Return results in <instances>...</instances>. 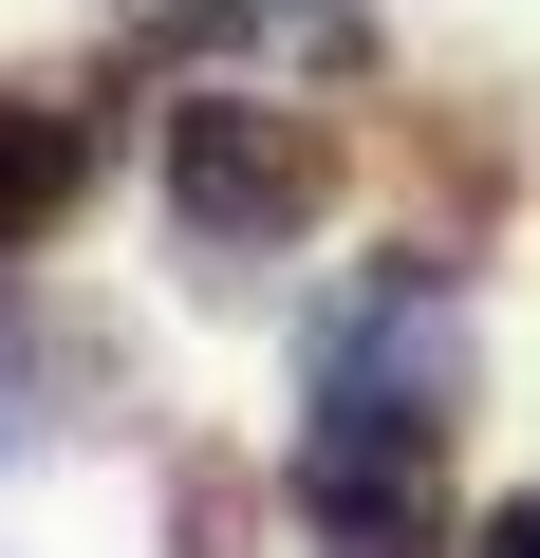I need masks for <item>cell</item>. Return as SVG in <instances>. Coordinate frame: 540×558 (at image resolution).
Wrapping results in <instances>:
<instances>
[{"instance_id": "6da1fadb", "label": "cell", "mask_w": 540, "mask_h": 558, "mask_svg": "<svg viewBox=\"0 0 540 558\" xmlns=\"http://www.w3.org/2000/svg\"><path fill=\"white\" fill-rule=\"evenodd\" d=\"M168 205H187L205 260H261V242H299L336 205V131L280 112V94H187L168 112Z\"/></svg>"}, {"instance_id": "7a4b0ae2", "label": "cell", "mask_w": 540, "mask_h": 558, "mask_svg": "<svg viewBox=\"0 0 540 558\" xmlns=\"http://www.w3.org/2000/svg\"><path fill=\"white\" fill-rule=\"evenodd\" d=\"M299 521H317L336 558H447V410L317 391V428H299Z\"/></svg>"}, {"instance_id": "3957f363", "label": "cell", "mask_w": 540, "mask_h": 558, "mask_svg": "<svg viewBox=\"0 0 540 558\" xmlns=\"http://www.w3.org/2000/svg\"><path fill=\"white\" fill-rule=\"evenodd\" d=\"M75 186H94V131H75V112H38V94H0V260L57 242V223H75Z\"/></svg>"}, {"instance_id": "277c9868", "label": "cell", "mask_w": 540, "mask_h": 558, "mask_svg": "<svg viewBox=\"0 0 540 558\" xmlns=\"http://www.w3.org/2000/svg\"><path fill=\"white\" fill-rule=\"evenodd\" d=\"M168 539H187V558H242V539H261L242 465H187V484H168Z\"/></svg>"}, {"instance_id": "5b68a950", "label": "cell", "mask_w": 540, "mask_h": 558, "mask_svg": "<svg viewBox=\"0 0 540 558\" xmlns=\"http://www.w3.org/2000/svg\"><path fill=\"white\" fill-rule=\"evenodd\" d=\"M466 558H540V502H484V539Z\"/></svg>"}]
</instances>
